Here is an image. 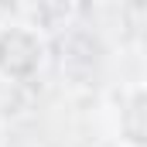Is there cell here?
Segmentation results:
<instances>
[{
  "instance_id": "obj_1",
  "label": "cell",
  "mask_w": 147,
  "mask_h": 147,
  "mask_svg": "<svg viewBox=\"0 0 147 147\" xmlns=\"http://www.w3.org/2000/svg\"><path fill=\"white\" fill-rule=\"evenodd\" d=\"M41 62H45V41L38 38V31L24 24L0 31V75L28 79L41 69Z\"/></svg>"
}]
</instances>
